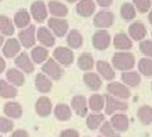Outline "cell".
<instances>
[{
  "label": "cell",
  "instance_id": "cell-1",
  "mask_svg": "<svg viewBox=\"0 0 152 137\" xmlns=\"http://www.w3.org/2000/svg\"><path fill=\"white\" fill-rule=\"evenodd\" d=\"M112 64L113 67L115 70H119V71H129L134 67L136 65V59L133 53H131L129 51H126V52H118L114 53L113 59H112Z\"/></svg>",
  "mask_w": 152,
  "mask_h": 137
},
{
  "label": "cell",
  "instance_id": "cell-2",
  "mask_svg": "<svg viewBox=\"0 0 152 137\" xmlns=\"http://www.w3.org/2000/svg\"><path fill=\"white\" fill-rule=\"evenodd\" d=\"M104 100H105V104H104V111H105V114H115V113H123L128 109V104L126 102H123L122 99L114 98L112 95H104Z\"/></svg>",
  "mask_w": 152,
  "mask_h": 137
},
{
  "label": "cell",
  "instance_id": "cell-3",
  "mask_svg": "<svg viewBox=\"0 0 152 137\" xmlns=\"http://www.w3.org/2000/svg\"><path fill=\"white\" fill-rule=\"evenodd\" d=\"M48 29L53 33L55 37H65L69 32V22L65 18H50L47 21Z\"/></svg>",
  "mask_w": 152,
  "mask_h": 137
},
{
  "label": "cell",
  "instance_id": "cell-4",
  "mask_svg": "<svg viewBox=\"0 0 152 137\" xmlns=\"http://www.w3.org/2000/svg\"><path fill=\"white\" fill-rule=\"evenodd\" d=\"M107 90L109 93V95L122 99V100L131 98V89L122 81H110L107 86Z\"/></svg>",
  "mask_w": 152,
  "mask_h": 137
},
{
  "label": "cell",
  "instance_id": "cell-5",
  "mask_svg": "<svg viewBox=\"0 0 152 137\" xmlns=\"http://www.w3.org/2000/svg\"><path fill=\"white\" fill-rule=\"evenodd\" d=\"M42 71L51 80H60L64 76V70L60 64H57L53 59H47V61L42 66Z\"/></svg>",
  "mask_w": 152,
  "mask_h": 137
},
{
  "label": "cell",
  "instance_id": "cell-6",
  "mask_svg": "<svg viewBox=\"0 0 152 137\" xmlns=\"http://www.w3.org/2000/svg\"><path fill=\"white\" fill-rule=\"evenodd\" d=\"M18 41L20 42V45L24 47V48H31V47H34L36 43V27L31 24L28 26L24 29H20L18 33Z\"/></svg>",
  "mask_w": 152,
  "mask_h": 137
},
{
  "label": "cell",
  "instance_id": "cell-7",
  "mask_svg": "<svg viewBox=\"0 0 152 137\" xmlns=\"http://www.w3.org/2000/svg\"><path fill=\"white\" fill-rule=\"evenodd\" d=\"M74 52L69 47H57L53 51V60L60 65L69 66L74 62Z\"/></svg>",
  "mask_w": 152,
  "mask_h": 137
},
{
  "label": "cell",
  "instance_id": "cell-8",
  "mask_svg": "<svg viewBox=\"0 0 152 137\" xmlns=\"http://www.w3.org/2000/svg\"><path fill=\"white\" fill-rule=\"evenodd\" d=\"M93 23H94L95 27L99 28V29H107V28L113 26L114 14L109 10H102L94 15Z\"/></svg>",
  "mask_w": 152,
  "mask_h": 137
},
{
  "label": "cell",
  "instance_id": "cell-9",
  "mask_svg": "<svg viewBox=\"0 0 152 137\" xmlns=\"http://www.w3.org/2000/svg\"><path fill=\"white\" fill-rule=\"evenodd\" d=\"M112 37L105 29H98L93 36V46L99 51L107 50L110 46Z\"/></svg>",
  "mask_w": 152,
  "mask_h": 137
},
{
  "label": "cell",
  "instance_id": "cell-10",
  "mask_svg": "<svg viewBox=\"0 0 152 137\" xmlns=\"http://www.w3.org/2000/svg\"><path fill=\"white\" fill-rule=\"evenodd\" d=\"M14 64L20 70L22 73L26 74H31L34 71V64L31 60V56L27 52H20L15 59H14Z\"/></svg>",
  "mask_w": 152,
  "mask_h": 137
},
{
  "label": "cell",
  "instance_id": "cell-11",
  "mask_svg": "<svg viewBox=\"0 0 152 137\" xmlns=\"http://www.w3.org/2000/svg\"><path fill=\"white\" fill-rule=\"evenodd\" d=\"M36 38L43 47H52L56 43V37L47 27H39L36 31Z\"/></svg>",
  "mask_w": 152,
  "mask_h": 137
},
{
  "label": "cell",
  "instance_id": "cell-12",
  "mask_svg": "<svg viewBox=\"0 0 152 137\" xmlns=\"http://www.w3.org/2000/svg\"><path fill=\"white\" fill-rule=\"evenodd\" d=\"M109 123L112 125V127L118 133H122V132H126L129 128V118L124 113H115V114L112 116Z\"/></svg>",
  "mask_w": 152,
  "mask_h": 137
},
{
  "label": "cell",
  "instance_id": "cell-13",
  "mask_svg": "<svg viewBox=\"0 0 152 137\" xmlns=\"http://www.w3.org/2000/svg\"><path fill=\"white\" fill-rule=\"evenodd\" d=\"M31 15L37 23H42L43 21L47 19L48 17V10H47V7L43 1H39L37 0L31 5Z\"/></svg>",
  "mask_w": 152,
  "mask_h": 137
},
{
  "label": "cell",
  "instance_id": "cell-14",
  "mask_svg": "<svg viewBox=\"0 0 152 137\" xmlns=\"http://www.w3.org/2000/svg\"><path fill=\"white\" fill-rule=\"evenodd\" d=\"M95 66H96L99 76H102L104 80H107V81L114 80V78H115V70H114V67L108 62V61L99 60V61H96Z\"/></svg>",
  "mask_w": 152,
  "mask_h": 137
},
{
  "label": "cell",
  "instance_id": "cell-15",
  "mask_svg": "<svg viewBox=\"0 0 152 137\" xmlns=\"http://www.w3.org/2000/svg\"><path fill=\"white\" fill-rule=\"evenodd\" d=\"M20 42L17 38H9L3 45V53L7 59H15L20 52Z\"/></svg>",
  "mask_w": 152,
  "mask_h": 137
},
{
  "label": "cell",
  "instance_id": "cell-16",
  "mask_svg": "<svg viewBox=\"0 0 152 137\" xmlns=\"http://www.w3.org/2000/svg\"><path fill=\"white\" fill-rule=\"evenodd\" d=\"M147 34V28L142 22H134L128 27V36L132 41H143Z\"/></svg>",
  "mask_w": 152,
  "mask_h": 137
},
{
  "label": "cell",
  "instance_id": "cell-17",
  "mask_svg": "<svg viewBox=\"0 0 152 137\" xmlns=\"http://www.w3.org/2000/svg\"><path fill=\"white\" fill-rule=\"evenodd\" d=\"M95 9H96V4L94 0H79L76 4V12L80 17L84 18L91 17L95 13Z\"/></svg>",
  "mask_w": 152,
  "mask_h": 137
},
{
  "label": "cell",
  "instance_id": "cell-18",
  "mask_svg": "<svg viewBox=\"0 0 152 137\" xmlns=\"http://www.w3.org/2000/svg\"><path fill=\"white\" fill-rule=\"evenodd\" d=\"M113 46L121 52H126V51H129L132 48L133 43L128 34H126V33H117L113 38Z\"/></svg>",
  "mask_w": 152,
  "mask_h": 137
},
{
  "label": "cell",
  "instance_id": "cell-19",
  "mask_svg": "<svg viewBox=\"0 0 152 137\" xmlns=\"http://www.w3.org/2000/svg\"><path fill=\"white\" fill-rule=\"evenodd\" d=\"M47 10H48V14H51L53 18H65L69 14V8L64 3L57 1V0H52L48 3Z\"/></svg>",
  "mask_w": 152,
  "mask_h": 137
},
{
  "label": "cell",
  "instance_id": "cell-20",
  "mask_svg": "<svg viewBox=\"0 0 152 137\" xmlns=\"http://www.w3.org/2000/svg\"><path fill=\"white\" fill-rule=\"evenodd\" d=\"M71 108L74 109V112L80 117H85L88 114V100L84 95H75L71 100Z\"/></svg>",
  "mask_w": 152,
  "mask_h": 137
},
{
  "label": "cell",
  "instance_id": "cell-21",
  "mask_svg": "<svg viewBox=\"0 0 152 137\" xmlns=\"http://www.w3.org/2000/svg\"><path fill=\"white\" fill-rule=\"evenodd\" d=\"M13 23H14V27L19 28V29H24L28 26H31V14L27 9H20L15 13L14 15V19H13Z\"/></svg>",
  "mask_w": 152,
  "mask_h": 137
},
{
  "label": "cell",
  "instance_id": "cell-22",
  "mask_svg": "<svg viewBox=\"0 0 152 137\" xmlns=\"http://www.w3.org/2000/svg\"><path fill=\"white\" fill-rule=\"evenodd\" d=\"M36 112L38 116L47 117L52 112V102L47 97H39L36 102Z\"/></svg>",
  "mask_w": 152,
  "mask_h": 137
},
{
  "label": "cell",
  "instance_id": "cell-23",
  "mask_svg": "<svg viewBox=\"0 0 152 137\" xmlns=\"http://www.w3.org/2000/svg\"><path fill=\"white\" fill-rule=\"evenodd\" d=\"M66 42H67V45H69V48L77 50L84 43V37L81 33H80V31L71 29L67 32V34H66Z\"/></svg>",
  "mask_w": 152,
  "mask_h": 137
},
{
  "label": "cell",
  "instance_id": "cell-24",
  "mask_svg": "<svg viewBox=\"0 0 152 137\" xmlns=\"http://www.w3.org/2000/svg\"><path fill=\"white\" fill-rule=\"evenodd\" d=\"M34 84H36L37 90L39 93L47 94V93H50L52 90V80L48 76H46L43 73L37 74V76L34 79Z\"/></svg>",
  "mask_w": 152,
  "mask_h": 137
},
{
  "label": "cell",
  "instance_id": "cell-25",
  "mask_svg": "<svg viewBox=\"0 0 152 137\" xmlns=\"http://www.w3.org/2000/svg\"><path fill=\"white\" fill-rule=\"evenodd\" d=\"M122 83L128 88H137L141 83V74L133 70L124 71L122 74Z\"/></svg>",
  "mask_w": 152,
  "mask_h": 137
},
{
  "label": "cell",
  "instance_id": "cell-26",
  "mask_svg": "<svg viewBox=\"0 0 152 137\" xmlns=\"http://www.w3.org/2000/svg\"><path fill=\"white\" fill-rule=\"evenodd\" d=\"M7 79L9 84L14 85V86H23L26 83L24 74L18 69H9L7 71Z\"/></svg>",
  "mask_w": 152,
  "mask_h": 137
},
{
  "label": "cell",
  "instance_id": "cell-27",
  "mask_svg": "<svg viewBox=\"0 0 152 137\" xmlns=\"http://www.w3.org/2000/svg\"><path fill=\"white\" fill-rule=\"evenodd\" d=\"M31 59L33 64H43L48 59V50L43 46H34L31 52Z\"/></svg>",
  "mask_w": 152,
  "mask_h": 137
},
{
  "label": "cell",
  "instance_id": "cell-28",
  "mask_svg": "<svg viewBox=\"0 0 152 137\" xmlns=\"http://www.w3.org/2000/svg\"><path fill=\"white\" fill-rule=\"evenodd\" d=\"M84 83L86 84L89 89H91L94 92H98L102 88V78L93 71H89L84 75Z\"/></svg>",
  "mask_w": 152,
  "mask_h": 137
},
{
  "label": "cell",
  "instance_id": "cell-29",
  "mask_svg": "<svg viewBox=\"0 0 152 137\" xmlns=\"http://www.w3.org/2000/svg\"><path fill=\"white\" fill-rule=\"evenodd\" d=\"M14 33H15V27L13 21L4 14H0V34L12 37Z\"/></svg>",
  "mask_w": 152,
  "mask_h": 137
},
{
  "label": "cell",
  "instance_id": "cell-30",
  "mask_svg": "<svg viewBox=\"0 0 152 137\" xmlns=\"http://www.w3.org/2000/svg\"><path fill=\"white\" fill-rule=\"evenodd\" d=\"M104 104H105V100H104V95L102 94H94L88 100V107L94 113H100L104 109Z\"/></svg>",
  "mask_w": 152,
  "mask_h": 137
},
{
  "label": "cell",
  "instance_id": "cell-31",
  "mask_svg": "<svg viewBox=\"0 0 152 137\" xmlns=\"http://www.w3.org/2000/svg\"><path fill=\"white\" fill-rule=\"evenodd\" d=\"M4 113L9 118H20L23 114V108L18 102H8L4 105Z\"/></svg>",
  "mask_w": 152,
  "mask_h": 137
},
{
  "label": "cell",
  "instance_id": "cell-32",
  "mask_svg": "<svg viewBox=\"0 0 152 137\" xmlns=\"http://www.w3.org/2000/svg\"><path fill=\"white\" fill-rule=\"evenodd\" d=\"M104 121H105V116L102 113H91L86 117V126L89 130H96L100 128Z\"/></svg>",
  "mask_w": 152,
  "mask_h": 137
},
{
  "label": "cell",
  "instance_id": "cell-33",
  "mask_svg": "<svg viewBox=\"0 0 152 137\" xmlns=\"http://www.w3.org/2000/svg\"><path fill=\"white\" fill-rule=\"evenodd\" d=\"M53 114L58 121H69L71 116H72V112H71V108L67 104H57L53 109Z\"/></svg>",
  "mask_w": 152,
  "mask_h": 137
},
{
  "label": "cell",
  "instance_id": "cell-34",
  "mask_svg": "<svg viewBox=\"0 0 152 137\" xmlns=\"http://www.w3.org/2000/svg\"><path fill=\"white\" fill-rule=\"evenodd\" d=\"M18 94V90L14 85L9 84L5 80H0V97L10 99V98H15Z\"/></svg>",
  "mask_w": 152,
  "mask_h": 137
},
{
  "label": "cell",
  "instance_id": "cell-35",
  "mask_svg": "<svg viewBox=\"0 0 152 137\" xmlns=\"http://www.w3.org/2000/svg\"><path fill=\"white\" fill-rule=\"evenodd\" d=\"M94 59H93V56L88 53V52H85L83 53L80 57L77 59V66H79V69L80 70H83V71H90V70H93L94 67Z\"/></svg>",
  "mask_w": 152,
  "mask_h": 137
},
{
  "label": "cell",
  "instance_id": "cell-36",
  "mask_svg": "<svg viewBox=\"0 0 152 137\" xmlns=\"http://www.w3.org/2000/svg\"><path fill=\"white\" fill-rule=\"evenodd\" d=\"M137 117L141 123L151 125L152 123V107L150 105H141L137 109Z\"/></svg>",
  "mask_w": 152,
  "mask_h": 137
},
{
  "label": "cell",
  "instance_id": "cell-37",
  "mask_svg": "<svg viewBox=\"0 0 152 137\" xmlns=\"http://www.w3.org/2000/svg\"><path fill=\"white\" fill-rule=\"evenodd\" d=\"M137 15V12L132 3H124L121 7V17L124 21H132Z\"/></svg>",
  "mask_w": 152,
  "mask_h": 137
},
{
  "label": "cell",
  "instance_id": "cell-38",
  "mask_svg": "<svg viewBox=\"0 0 152 137\" xmlns=\"http://www.w3.org/2000/svg\"><path fill=\"white\" fill-rule=\"evenodd\" d=\"M137 66H138V71L142 75H145L147 78L152 76V59H141Z\"/></svg>",
  "mask_w": 152,
  "mask_h": 137
},
{
  "label": "cell",
  "instance_id": "cell-39",
  "mask_svg": "<svg viewBox=\"0 0 152 137\" xmlns=\"http://www.w3.org/2000/svg\"><path fill=\"white\" fill-rule=\"evenodd\" d=\"M100 133L103 137H121V135L113 128L108 121H104L103 125L100 126Z\"/></svg>",
  "mask_w": 152,
  "mask_h": 137
},
{
  "label": "cell",
  "instance_id": "cell-40",
  "mask_svg": "<svg viewBox=\"0 0 152 137\" xmlns=\"http://www.w3.org/2000/svg\"><path fill=\"white\" fill-rule=\"evenodd\" d=\"M151 0H133V7H134L136 12L140 13H147L151 9Z\"/></svg>",
  "mask_w": 152,
  "mask_h": 137
},
{
  "label": "cell",
  "instance_id": "cell-41",
  "mask_svg": "<svg viewBox=\"0 0 152 137\" xmlns=\"http://www.w3.org/2000/svg\"><path fill=\"white\" fill-rule=\"evenodd\" d=\"M140 51L146 56L147 59H152V40L141 41V43H140Z\"/></svg>",
  "mask_w": 152,
  "mask_h": 137
},
{
  "label": "cell",
  "instance_id": "cell-42",
  "mask_svg": "<svg viewBox=\"0 0 152 137\" xmlns=\"http://www.w3.org/2000/svg\"><path fill=\"white\" fill-rule=\"evenodd\" d=\"M14 127V123L12 122V119H9L7 117H0V132L3 133H7V132H10Z\"/></svg>",
  "mask_w": 152,
  "mask_h": 137
},
{
  "label": "cell",
  "instance_id": "cell-43",
  "mask_svg": "<svg viewBox=\"0 0 152 137\" xmlns=\"http://www.w3.org/2000/svg\"><path fill=\"white\" fill-rule=\"evenodd\" d=\"M60 137H80V136H79V132L76 130L69 128V130H64L62 132H61Z\"/></svg>",
  "mask_w": 152,
  "mask_h": 137
},
{
  "label": "cell",
  "instance_id": "cell-44",
  "mask_svg": "<svg viewBox=\"0 0 152 137\" xmlns=\"http://www.w3.org/2000/svg\"><path fill=\"white\" fill-rule=\"evenodd\" d=\"M12 137H29V135L26 130H15L13 132Z\"/></svg>",
  "mask_w": 152,
  "mask_h": 137
},
{
  "label": "cell",
  "instance_id": "cell-45",
  "mask_svg": "<svg viewBox=\"0 0 152 137\" xmlns=\"http://www.w3.org/2000/svg\"><path fill=\"white\" fill-rule=\"evenodd\" d=\"M95 4H98V5L102 8H109L113 4V0H96Z\"/></svg>",
  "mask_w": 152,
  "mask_h": 137
},
{
  "label": "cell",
  "instance_id": "cell-46",
  "mask_svg": "<svg viewBox=\"0 0 152 137\" xmlns=\"http://www.w3.org/2000/svg\"><path fill=\"white\" fill-rule=\"evenodd\" d=\"M4 70H5V61L3 57H0V74H1Z\"/></svg>",
  "mask_w": 152,
  "mask_h": 137
},
{
  "label": "cell",
  "instance_id": "cell-47",
  "mask_svg": "<svg viewBox=\"0 0 152 137\" xmlns=\"http://www.w3.org/2000/svg\"><path fill=\"white\" fill-rule=\"evenodd\" d=\"M4 36L3 34H0V47H3V45H4Z\"/></svg>",
  "mask_w": 152,
  "mask_h": 137
},
{
  "label": "cell",
  "instance_id": "cell-48",
  "mask_svg": "<svg viewBox=\"0 0 152 137\" xmlns=\"http://www.w3.org/2000/svg\"><path fill=\"white\" fill-rule=\"evenodd\" d=\"M148 21L152 24V9H150V12H148Z\"/></svg>",
  "mask_w": 152,
  "mask_h": 137
},
{
  "label": "cell",
  "instance_id": "cell-49",
  "mask_svg": "<svg viewBox=\"0 0 152 137\" xmlns=\"http://www.w3.org/2000/svg\"><path fill=\"white\" fill-rule=\"evenodd\" d=\"M67 3H76V1H79V0H66Z\"/></svg>",
  "mask_w": 152,
  "mask_h": 137
},
{
  "label": "cell",
  "instance_id": "cell-50",
  "mask_svg": "<svg viewBox=\"0 0 152 137\" xmlns=\"http://www.w3.org/2000/svg\"><path fill=\"white\" fill-rule=\"evenodd\" d=\"M99 137H103V136H99Z\"/></svg>",
  "mask_w": 152,
  "mask_h": 137
},
{
  "label": "cell",
  "instance_id": "cell-51",
  "mask_svg": "<svg viewBox=\"0 0 152 137\" xmlns=\"http://www.w3.org/2000/svg\"><path fill=\"white\" fill-rule=\"evenodd\" d=\"M151 88H152V84H151Z\"/></svg>",
  "mask_w": 152,
  "mask_h": 137
},
{
  "label": "cell",
  "instance_id": "cell-52",
  "mask_svg": "<svg viewBox=\"0 0 152 137\" xmlns=\"http://www.w3.org/2000/svg\"><path fill=\"white\" fill-rule=\"evenodd\" d=\"M0 137H3V136H0Z\"/></svg>",
  "mask_w": 152,
  "mask_h": 137
},
{
  "label": "cell",
  "instance_id": "cell-53",
  "mask_svg": "<svg viewBox=\"0 0 152 137\" xmlns=\"http://www.w3.org/2000/svg\"><path fill=\"white\" fill-rule=\"evenodd\" d=\"M151 3H152V0H151Z\"/></svg>",
  "mask_w": 152,
  "mask_h": 137
},
{
  "label": "cell",
  "instance_id": "cell-54",
  "mask_svg": "<svg viewBox=\"0 0 152 137\" xmlns=\"http://www.w3.org/2000/svg\"><path fill=\"white\" fill-rule=\"evenodd\" d=\"M0 1H1V0H0Z\"/></svg>",
  "mask_w": 152,
  "mask_h": 137
}]
</instances>
